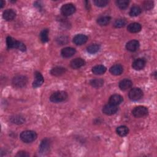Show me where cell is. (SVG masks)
<instances>
[{
  "label": "cell",
  "instance_id": "6da1fadb",
  "mask_svg": "<svg viewBox=\"0 0 157 157\" xmlns=\"http://www.w3.org/2000/svg\"><path fill=\"white\" fill-rule=\"evenodd\" d=\"M6 44L7 48H17L21 52H25L26 47L25 45L18 40H15L10 36H8L6 38Z\"/></svg>",
  "mask_w": 157,
  "mask_h": 157
},
{
  "label": "cell",
  "instance_id": "7a4b0ae2",
  "mask_svg": "<svg viewBox=\"0 0 157 157\" xmlns=\"http://www.w3.org/2000/svg\"><path fill=\"white\" fill-rule=\"evenodd\" d=\"M20 139L25 143H31L37 139V134L31 130L24 131L20 134Z\"/></svg>",
  "mask_w": 157,
  "mask_h": 157
},
{
  "label": "cell",
  "instance_id": "3957f363",
  "mask_svg": "<svg viewBox=\"0 0 157 157\" xmlns=\"http://www.w3.org/2000/svg\"><path fill=\"white\" fill-rule=\"evenodd\" d=\"M67 98V94L64 91H58L53 93L50 97V100L52 102L58 103L64 101Z\"/></svg>",
  "mask_w": 157,
  "mask_h": 157
},
{
  "label": "cell",
  "instance_id": "277c9868",
  "mask_svg": "<svg viewBox=\"0 0 157 157\" xmlns=\"http://www.w3.org/2000/svg\"><path fill=\"white\" fill-rule=\"evenodd\" d=\"M28 82V78L26 77L21 75H18L15 76L12 78V85L14 87L20 88L24 87Z\"/></svg>",
  "mask_w": 157,
  "mask_h": 157
},
{
  "label": "cell",
  "instance_id": "5b68a950",
  "mask_svg": "<svg viewBox=\"0 0 157 157\" xmlns=\"http://www.w3.org/2000/svg\"><path fill=\"white\" fill-rule=\"evenodd\" d=\"M148 113L147 107L142 105H139L134 107L132 110V114L136 118H141L146 116Z\"/></svg>",
  "mask_w": 157,
  "mask_h": 157
},
{
  "label": "cell",
  "instance_id": "8992f818",
  "mask_svg": "<svg viewBox=\"0 0 157 157\" xmlns=\"http://www.w3.org/2000/svg\"><path fill=\"white\" fill-rule=\"evenodd\" d=\"M128 96L129 98L132 101H139L143 96V91L139 88H133L129 91Z\"/></svg>",
  "mask_w": 157,
  "mask_h": 157
},
{
  "label": "cell",
  "instance_id": "52a82bcc",
  "mask_svg": "<svg viewBox=\"0 0 157 157\" xmlns=\"http://www.w3.org/2000/svg\"><path fill=\"white\" fill-rule=\"evenodd\" d=\"M75 12V6L71 3L65 4L61 8V12L64 16H69Z\"/></svg>",
  "mask_w": 157,
  "mask_h": 157
},
{
  "label": "cell",
  "instance_id": "ba28073f",
  "mask_svg": "<svg viewBox=\"0 0 157 157\" xmlns=\"http://www.w3.org/2000/svg\"><path fill=\"white\" fill-rule=\"evenodd\" d=\"M50 141L48 139H44L42 140L39 145V152L42 155L47 154L50 150Z\"/></svg>",
  "mask_w": 157,
  "mask_h": 157
},
{
  "label": "cell",
  "instance_id": "9c48e42d",
  "mask_svg": "<svg viewBox=\"0 0 157 157\" xmlns=\"http://www.w3.org/2000/svg\"><path fill=\"white\" fill-rule=\"evenodd\" d=\"M102 110L104 114L107 115H112L115 114L117 112L118 107L117 105H114L113 104L109 103L107 104H105L102 107Z\"/></svg>",
  "mask_w": 157,
  "mask_h": 157
},
{
  "label": "cell",
  "instance_id": "30bf717a",
  "mask_svg": "<svg viewBox=\"0 0 157 157\" xmlns=\"http://www.w3.org/2000/svg\"><path fill=\"white\" fill-rule=\"evenodd\" d=\"M146 64V61L144 58H137L134 60L132 64V67L136 71H139L145 67Z\"/></svg>",
  "mask_w": 157,
  "mask_h": 157
},
{
  "label": "cell",
  "instance_id": "8fae6325",
  "mask_svg": "<svg viewBox=\"0 0 157 157\" xmlns=\"http://www.w3.org/2000/svg\"><path fill=\"white\" fill-rule=\"evenodd\" d=\"M88 40V37L83 34H78L75 35L73 38V42L77 45H81L84 44Z\"/></svg>",
  "mask_w": 157,
  "mask_h": 157
},
{
  "label": "cell",
  "instance_id": "7c38bea8",
  "mask_svg": "<svg viewBox=\"0 0 157 157\" xmlns=\"http://www.w3.org/2000/svg\"><path fill=\"white\" fill-rule=\"evenodd\" d=\"M34 78L35 79L33 83V86L34 88H37L40 86L44 81L42 75L39 72L36 71L34 73Z\"/></svg>",
  "mask_w": 157,
  "mask_h": 157
},
{
  "label": "cell",
  "instance_id": "4fadbf2b",
  "mask_svg": "<svg viewBox=\"0 0 157 157\" xmlns=\"http://www.w3.org/2000/svg\"><path fill=\"white\" fill-rule=\"evenodd\" d=\"M139 42L137 40H131L126 44V48L130 52H135L139 48Z\"/></svg>",
  "mask_w": 157,
  "mask_h": 157
},
{
  "label": "cell",
  "instance_id": "5bb4252c",
  "mask_svg": "<svg viewBox=\"0 0 157 157\" xmlns=\"http://www.w3.org/2000/svg\"><path fill=\"white\" fill-rule=\"evenodd\" d=\"M85 64V61L83 59H82L81 58H77L72 59L71 61L70 65L72 69H78V68L82 67L83 66H84Z\"/></svg>",
  "mask_w": 157,
  "mask_h": 157
},
{
  "label": "cell",
  "instance_id": "9a60e30c",
  "mask_svg": "<svg viewBox=\"0 0 157 157\" xmlns=\"http://www.w3.org/2000/svg\"><path fill=\"white\" fill-rule=\"evenodd\" d=\"M16 17V12L13 9H7L3 12L2 17L6 21H12Z\"/></svg>",
  "mask_w": 157,
  "mask_h": 157
},
{
  "label": "cell",
  "instance_id": "2e32d148",
  "mask_svg": "<svg viewBox=\"0 0 157 157\" xmlns=\"http://www.w3.org/2000/svg\"><path fill=\"white\" fill-rule=\"evenodd\" d=\"M76 52L74 48L72 47H65L61 50V53L64 58H69L72 56Z\"/></svg>",
  "mask_w": 157,
  "mask_h": 157
},
{
  "label": "cell",
  "instance_id": "e0dca14e",
  "mask_svg": "<svg viewBox=\"0 0 157 157\" xmlns=\"http://www.w3.org/2000/svg\"><path fill=\"white\" fill-rule=\"evenodd\" d=\"M123 98L121 95L117 94L112 95L109 98V103L117 106L123 102Z\"/></svg>",
  "mask_w": 157,
  "mask_h": 157
},
{
  "label": "cell",
  "instance_id": "ac0fdd59",
  "mask_svg": "<svg viewBox=\"0 0 157 157\" xmlns=\"http://www.w3.org/2000/svg\"><path fill=\"white\" fill-rule=\"evenodd\" d=\"M132 82L131 80L125 78L120 82L119 88H120L121 90L125 91V90H127L128 89L130 88L132 86Z\"/></svg>",
  "mask_w": 157,
  "mask_h": 157
},
{
  "label": "cell",
  "instance_id": "d6986e66",
  "mask_svg": "<svg viewBox=\"0 0 157 157\" xmlns=\"http://www.w3.org/2000/svg\"><path fill=\"white\" fill-rule=\"evenodd\" d=\"M66 70L64 67H61V66H56L53 68H52L50 70V74L53 76H60L64 74L66 72Z\"/></svg>",
  "mask_w": 157,
  "mask_h": 157
},
{
  "label": "cell",
  "instance_id": "ffe728a7",
  "mask_svg": "<svg viewBox=\"0 0 157 157\" xmlns=\"http://www.w3.org/2000/svg\"><path fill=\"white\" fill-rule=\"evenodd\" d=\"M141 28H142L141 25L139 23H135V22L130 23L127 27L128 31L131 33H138L141 30Z\"/></svg>",
  "mask_w": 157,
  "mask_h": 157
},
{
  "label": "cell",
  "instance_id": "44dd1931",
  "mask_svg": "<svg viewBox=\"0 0 157 157\" xmlns=\"http://www.w3.org/2000/svg\"><path fill=\"white\" fill-rule=\"evenodd\" d=\"M123 66L120 64H115V65L112 66L109 69L110 72L112 74L114 75H120L123 72Z\"/></svg>",
  "mask_w": 157,
  "mask_h": 157
},
{
  "label": "cell",
  "instance_id": "7402d4cb",
  "mask_svg": "<svg viewBox=\"0 0 157 157\" xmlns=\"http://www.w3.org/2000/svg\"><path fill=\"white\" fill-rule=\"evenodd\" d=\"M10 121L14 124H23L25 121V118L21 116V115H13L10 118Z\"/></svg>",
  "mask_w": 157,
  "mask_h": 157
},
{
  "label": "cell",
  "instance_id": "603a6c76",
  "mask_svg": "<svg viewBox=\"0 0 157 157\" xmlns=\"http://www.w3.org/2000/svg\"><path fill=\"white\" fill-rule=\"evenodd\" d=\"M106 67L103 65H96L92 68V72L96 75H101L105 72Z\"/></svg>",
  "mask_w": 157,
  "mask_h": 157
},
{
  "label": "cell",
  "instance_id": "cb8c5ba5",
  "mask_svg": "<svg viewBox=\"0 0 157 157\" xmlns=\"http://www.w3.org/2000/svg\"><path fill=\"white\" fill-rule=\"evenodd\" d=\"M111 18L109 16H102L98 18L97 23L100 26H106L110 21Z\"/></svg>",
  "mask_w": 157,
  "mask_h": 157
},
{
  "label": "cell",
  "instance_id": "d4e9b609",
  "mask_svg": "<svg viewBox=\"0 0 157 157\" xmlns=\"http://www.w3.org/2000/svg\"><path fill=\"white\" fill-rule=\"evenodd\" d=\"M116 132L117 134H118L120 136L124 137L128 134L129 129L126 126H120L117 128Z\"/></svg>",
  "mask_w": 157,
  "mask_h": 157
},
{
  "label": "cell",
  "instance_id": "484cf974",
  "mask_svg": "<svg viewBox=\"0 0 157 157\" xmlns=\"http://www.w3.org/2000/svg\"><path fill=\"white\" fill-rule=\"evenodd\" d=\"M48 32H49L48 29L47 28L44 29L41 31V32L39 34V36H40V40H41L42 42L45 43L49 40Z\"/></svg>",
  "mask_w": 157,
  "mask_h": 157
},
{
  "label": "cell",
  "instance_id": "4316f807",
  "mask_svg": "<svg viewBox=\"0 0 157 157\" xmlns=\"http://www.w3.org/2000/svg\"><path fill=\"white\" fill-rule=\"evenodd\" d=\"M90 84L94 88H100L104 85V80L102 78L93 79L90 82Z\"/></svg>",
  "mask_w": 157,
  "mask_h": 157
},
{
  "label": "cell",
  "instance_id": "83f0119b",
  "mask_svg": "<svg viewBox=\"0 0 157 157\" xmlns=\"http://www.w3.org/2000/svg\"><path fill=\"white\" fill-rule=\"evenodd\" d=\"M141 12H142L141 9L139 6H134L131 8L129 11V15L131 17H136L140 15Z\"/></svg>",
  "mask_w": 157,
  "mask_h": 157
},
{
  "label": "cell",
  "instance_id": "f1b7e54d",
  "mask_svg": "<svg viewBox=\"0 0 157 157\" xmlns=\"http://www.w3.org/2000/svg\"><path fill=\"white\" fill-rule=\"evenodd\" d=\"M87 52L90 53H91V54H94V53H97L99 49H100V46L98 44H91L90 45H89L88 47H87Z\"/></svg>",
  "mask_w": 157,
  "mask_h": 157
},
{
  "label": "cell",
  "instance_id": "f546056e",
  "mask_svg": "<svg viewBox=\"0 0 157 157\" xmlns=\"http://www.w3.org/2000/svg\"><path fill=\"white\" fill-rule=\"evenodd\" d=\"M129 1L128 0H118L116 1L117 6L122 10L126 9L129 5Z\"/></svg>",
  "mask_w": 157,
  "mask_h": 157
},
{
  "label": "cell",
  "instance_id": "4dcf8cb0",
  "mask_svg": "<svg viewBox=\"0 0 157 157\" xmlns=\"http://www.w3.org/2000/svg\"><path fill=\"white\" fill-rule=\"evenodd\" d=\"M126 24V21L123 18H119L115 21L113 23V26L116 28H120L124 27Z\"/></svg>",
  "mask_w": 157,
  "mask_h": 157
},
{
  "label": "cell",
  "instance_id": "1f68e13d",
  "mask_svg": "<svg viewBox=\"0 0 157 157\" xmlns=\"http://www.w3.org/2000/svg\"><path fill=\"white\" fill-rule=\"evenodd\" d=\"M153 6H154V2L153 1H146L143 3L144 9L145 10H151L153 7Z\"/></svg>",
  "mask_w": 157,
  "mask_h": 157
},
{
  "label": "cell",
  "instance_id": "d6a6232c",
  "mask_svg": "<svg viewBox=\"0 0 157 157\" xmlns=\"http://www.w3.org/2000/svg\"><path fill=\"white\" fill-rule=\"evenodd\" d=\"M94 3L98 7H103L108 4L109 1L107 0H94Z\"/></svg>",
  "mask_w": 157,
  "mask_h": 157
},
{
  "label": "cell",
  "instance_id": "836d02e7",
  "mask_svg": "<svg viewBox=\"0 0 157 157\" xmlns=\"http://www.w3.org/2000/svg\"><path fill=\"white\" fill-rule=\"evenodd\" d=\"M56 40L58 43L60 45H63L67 42L68 39H67V37L66 36H60Z\"/></svg>",
  "mask_w": 157,
  "mask_h": 157
},
{
  "label": "cell",
  "instance_id": "e575fe53",
  "mask_svg": "<svg viewBox=\"0 0 157 157\" xmlns=\"http://www.w3.org/2000/svg\"><path fill=\"white\" fill-rule=\"evenodd\" d=\"M29 156V155L25 151H18L17 153V154L16 155V156H20V157H25V156Z\"/></svg>",
  "mask_w": 157,
  "mask_h": 157
},
{
  "label": "cell",
  "instance_id": "d590c367",
  "mask_svg": "<svg viewBox=\"0 0 157 157\" xmlns=\"http://www.w3.org/2000/svg\"><path fill=\"white\" fill-rule=\"evenodd\" d=\"M4 4H5V2H4L3 0H1V4H0L1 8H2L3 6H4Z\"/></svg>",
  "mask_w": 157,
  "mask_h": 157
}]
</instances>
